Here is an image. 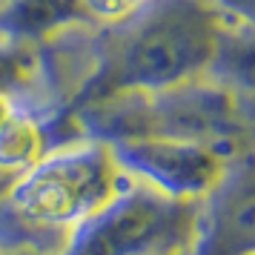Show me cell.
<instances>
[{"label":"cell","instance_id":"obj_1","mask_svg":"<svg viewBox=\"0 0 255 255\" xmlns=\"http://www.w3.org/2000/svg\"><path fill=\"white\" fill-rule=\"evenodd\" d=\"M221 20L224 14L207 0H149L124 20L98 23L89 29V72L60 118L121 92L207 75Z\"/></svg>","mask_w":255,"mask_h":255},{"label":"cell","instance_id":"obj_2","mask_svg":"<svg viewBox=\"0 0 255 255\" xmlns=\"http://www.w3.org/2000/svg\"><path fill=\"white\" fill-rule=\"evenodd\" d=\"M204 78L207 75L163 89L112 95L60 121H72L78 138L104 143L161 138L204 143L227 158L250 152V101Z\"/></svg>","mask_w":255,"mask_h":255},{"label":"cell","instance_id":"obj_3","mask_svg":"<svg viewBox=\"0 0 255 255\" xmlns=\"http://www.w3.org/2000/svg\"><path fill=\"white\" fill-rule=\"evenodd\" d=\"M195 218L198 198H169L129 181L104 207L72 224L55 255H186Z\"/></svg>","mask_w":255,"mask_h":255},{"label":"cell","instance_id":"obj_4","mask_svg":"<svg viewBox=\"0 0 255 255\" xmlns=\"http://www.w3.org/2000/svg\"><path fill=\"white\" fill-rule=\"evenodd\" d=\"M129 181L104 140L81 138L43 152L26 166L9 186L6 201L32 224L69 230Z\"/></svg>","mask_w":255,"mask_h":255},{"label":"cell","instance_id":"obj_5","mask_svg":"<svg viewBox=\"0 0 255 255\" xmlns=\"http://www.w3.org/2000/svg\"><path fill=\"white\" fill-rule=\"evenodd\" d=\"M115 163L132 181L158 189L169 198H201L221 178L227 155L189 140L124 138L106 143Z\"/></svg>","mask_w":255,"mask_h":255},{"label":"cell","instance_id":"obj_6","mask_svg":"<svg viewBox=\"0 0 255 255\" xmlns=\"http://www.w3.org/2000/svg\"><path fill=\"white\" fill-rule=\"evenodd\" d=\"M253 158L227 161L221 178L198 198L195 238L186 255H253Z\"/></svg>","mask_w":255,"mask_h":255},{"label":"cell","instance_id":"obj_7","mask_svg":"<svg viewBox=\"0 0 255 255\" xmlns=\"http://www.w3.org/2000/svg\"><path fill=\"white\" fill-rule=\"evenodd\" d=\"M98 26L83 0H6L0 6V37L46 43L66 29Z\"/></svg>","mask_w":255,"mask_h":255},{"label":"cell","instance_id":"obj_8","mask_svg":"<svg viewBox=\"0 0 255 255\" xmlns=\"http://www.w3.org/2000/svg\"><path fill=\"white\" fill-rule=\"evenodd\" d=\"M43 152H46V138L35 118L9 112L0 121V169L20 175Z\"/></svg>","mask_w":255,"mask_h":255},{"label":"cell","instance_id":"obj_9","mask_svg":"<svg viewBox=\"0 0 255 255\" xmlns=\"http://www.w3.org/2000/svg\"><path fill=\"white\" fill-rule=\"evenodd\" d=\"M149 0H83V6L89 9L95 23H112V20H124L129 14L143 9Z\"/></svg>","mask_w":255,"mask_h":255},{"label":"cell","instance_id":"obj_10","mask_svg":"<svg viewBox=\"0 0 255 255\" xmlns=\"http://www.w3.org/2000/svg\"><path fill=\"white\" fill-rule=\"evenodd\" d=\"M0 255H12V253H0Z\"/></svg>","mask_w":255,"mask_h":255}]
</instances>
